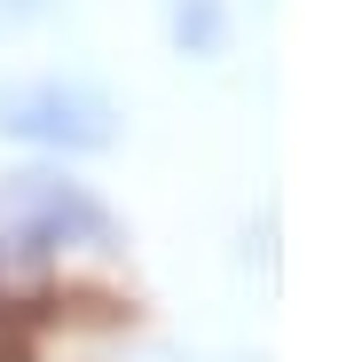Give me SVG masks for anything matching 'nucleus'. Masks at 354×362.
Returning a JSON list of instances; mask_svg holds the SVG:
<instances>
[{
    "label": "nucleus",
    "mask_w": 354,
    "mask_h": 362,
    "mask_svg": "<svg viewBox=\"0 0 354 362\" xmlns=\"http://www.w3.org/2000/svg\"><path fill=\"white\" fill-rule=\"evenodd\" d=\"M55 8V0H0V32H24V24H40Z\"/></svg>",
    "instance_id": "4"
},
{
    "label": "nucleus",
    "mask_w": 354,
    "mask_h": 362,
    "mask_svg": "<svg viewBox=\"0 0 354 362\" xmlns=\"http://www.w3.org/2000/svg\"><path fill=\"white\" fill-rule=\"evenodd\" d=\"M0 134L55 158H95V150H118L126 110L95 79H24V87H0Z\"/></svg>",
    "instance_id": "2"
},
{
    "label": "nucleus",
    "mask_w": 354,
    "mask_h": 362,
    "mask_svg": "<svg viewBox=\"0 0 354 362\" xmlns=\"http://www.w3.org/2000/svg\"><path fill=\"white\" fill-rule=\"evenodd\" d=\"M110 245H118V213L64 165H32L0 181V260H55V252H110Z\"/></svg>",
    "instance_id": "1"
},
{
    "label": "nucleus",
    "mask_w": 354,
    "mask_h": 362,
    "mask_svg": "<svg viewBox=\"0 0 354 362\" xmlns=\"http://www.w3.org/2000/svg\"><path fill=\"white\" fill-rule=\"evenodd\" d=\"M165 40L173 55H220L228 47V0H165Z\"/></svg>",
    "instance_id": "3"
}]
</instances>
